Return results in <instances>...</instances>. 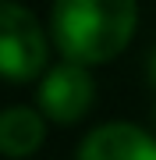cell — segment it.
<instances>
[{"label": "cell", "mask_w": 156, "mask_h": 160, "mask_svg": "<svg viewBox=\"0 0 156 160\" xmlns=\"http://www.w3.org/2000/svg\"><path fill=\"white\" fill-rule=\"evenodd\" d=\"M92 96H96L92 75L85 71V64H75V61L57 64L39 82V110L57 125L82 121L92 107Z\"/></svg>", "instance_id": "obj_3"}, {"label": "cell", "mask_w": 156, "mask_h": 160, "mask_svg": "<svg viewBox=\"0 0 156 160\" xmlns=\"http://www.w3.org/2000/svg\"><path fill=\"white\" fill-rule=\"evenodd\" d=\"M149 82H153V86H156V50L149 53Z\"/></svg>", "instance_id": "obj_6"}, {"label": "cell", "mask_w": 156, "mask_h": 160, "mask_svg": "<svg viewBox=\"0 0 156 160\" xmlns=\"http://www.w3.org/2000/svg\"><path fill=\"white\" fill-rule=\"evenodd\" d=\"M46 139V125L32 107H7L0 110V153L25 160Z\"/></svg>", "instance_id": "obj_5"}, {"label": "cell", "mask_w": 156, "mask_h": 160, "mask_svg": "<svg viewBox=\"0 0 156 160\" xmlns=\"http://www.w3.org/2000/svg\"><path fill=\"white\" fill-rule=\"evenodd\" d=\"M46 68V36L29 7L0 0V78L32 82Z\"/></svg>", "instance_id": "obj_2"}, {"label": "cell", "mask_w": 156, "mask_h": 160, "mask_svg": "<svg viewBox=\"0 0 156 160\" xmlns=\"http://www.w3.org/2000/svg\"><path fill=\"white\" fill-rule=\"evenodd\" d=\"M78 160H156V139L131 121H110L82 139Z\"/></svg>", "instance_id": "obj_4"}, {"label": "cell", "mask_w": 156, "mask_h": 160, "mask_svg": "<svg viewBox=\"0 0 156 160\" xmlns=\"http://www.w3.org/2000/svg\"><path fill=\"white\" fill-rule=\"evenodd\" d=\"M139 25L135 0H53L50 29L64 61L106 64L131 43Z\"/></svg>", "instance_id": "obj_1"}]
</instances>
